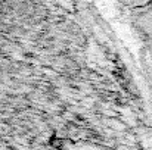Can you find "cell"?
<instances>
[{
  "label": "cell",
  "instance_id": "6da1fadb",
  "mask_svg": "<svg viewBox=\"0 0 152 150\" xmlns=\"http://www.w3.org/2000/svg\"><path fill=\"white\" fill-rule=\"evenodd\" d=\"M118 1H121V3H124V4H127V6L140 7V6H143V4L149 3L151 0H118Z\"/></svg>",
  "mask_w": 152,
  "mask_h": 150
}]
</instances>
